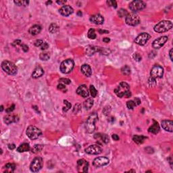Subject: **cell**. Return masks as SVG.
<instances>
[{
  "label": "cell",
  "instance_id": "6f0895ef",
  "mask_svg": "<svg viewBox=\"0 0 173 173\" xmlns=\"http://www.w3.org/2000/svg\"><path fill=\"white\" fill-rule=\"evenodd\" d=\"M99 32L100 33V34H104V33H105V34H108V33H109V31H105V30H99Z\"/></svg>",
  "mask_w": 173,
  "mask_h": 173
},
{
  "label": "cell",
  "instance_id": "681fc988",
  "mask_svg": "<svg viewBox=\"0 0 173 173\" xmlns=\"http://www.w3.org/2000/svg\"><path fill=\"white\" fill-rule=\"evenodd\" d=\"M22 43V41H21V40H16V41H14V42L12 43V46H14V47H16V46L18 45H22L21 44Z\"/></svg>",
  "mask_w": 173,
  "mask_h": 173
},
{
  "label": "cell",
  "instance_id": "836d02e7",
  "mask_svg": "<svg viewBox=\"0 0 173 173\" xmlns=\"http://www.w3.org/2000/svg\"><path fill=\"white\" fill-rule=\"evenodd\" d=\"M121 72L123 75H126V76H128L131 74V68L129 66L126 65V66H123L122 68H121Z\"/></svg>",
  "mask_w": 173,
  "mask_h": 173
},
{
  "label": "cell",
  "instance_id": "1f68e13d",
  "mask_svg": "<svg viewBox=\"0 0 173 173\" xmlns=\"http://www.w3.org/2000/svg\"><path fill=\"white\" fill-rule=\"evenodd\" d=\"M43 149V145H40V144H37L35 145L31 149V151L32 153H34V154H38V153L41 152V151Z\"/></svg>",
  "mask_w": 173,
  "mask_h": 173
},
{
  "label": "cell",
  "instance_id": "7402d4cb",
  "mask_svg": "<svg viewBox=\"0 0 173 173\" xmlns=\"http://www.w3.org/2000/svg\"><path fill=\"white\" fill-rule=\"evenodd\" d=\"M43 75H44L43 69L41 67H40V66H38L34 70V71L32 72V77L34 78H38L42 76Z\"/></svg>",
  "mask_w": 173,
  "mask_h": 173
},
{
  "label": "cell",
  "instance_id": "d590c367",
  "mask_svg": "<svg viewBox=\"0 0 173 173\" xmlns=\"http://www.w3.org/2000/svg\"><path fill=\"white\" fill-rule=\"evenodd\" d=\"M128 12L127 10H125V9H123V8H121L118 11V15L119 17L121 18H123V17H126L128 15Z\"/></svg>",
  "mask_w": 173,
  "mask_h": 173
},
{
  "label": "cell",
  "instance_id": "e575fe53",
  "mask_svg": "<svg viewBox=\"0 0 173 173\" xmlns=\"http://www.w3.org/2000/svg\"><path fill=\"white\" fill-rule=\"evenodd\" d=\"M87 36L90 39H95L97 37L96 35V33H95V31L94 29H90L89 30L88 33H87Z\"/></svg>",
  "mask_w": 173,
  "mask_h": 173
},
{
  "label": "cell",
  "instance_id": "4316f807",
  "mask_svg": "<svg viewBox=\"0 0 173 173\" xmlns=\"http://www.w3.org/2000/svg\"><path fill=\"white\" fill-rule=\"evenodd\" d=\"M98 47L96 46H87L86 48V53L88 56H93L95 53L97 52Z\"/></svg>",
  "mask_w": 173,
  "mask_h": 173
},
{
  "label": "cell",
  "instance_id": "f1b7e54d",
  "mask_svg": "<svg viewBox=\"0 0 173 173\" xmlns=\"http://www.w3.org/2000/svg\"><path fill=\"white\" fill-rule=\"evenodd\" d=\"M146 139H147V137L143 135H134V137L132 138L134 142L138 145L142 144Z\"/></svg>",
  "mask_w": 173,
  "mask_h": 173
},
{
  "label": "cell",
  "instance_id": "f907efd6",
  "mask_svg": "<svg viewBox=\"0 0 173 173\" xmlns=\"http://www.w3.org/2000/svg\"><path fill=\"white\" fill-rule=\"evenodd\" d=\"M48 48H49V45H48V43L44 42L43 43L42 45L41 46V50H45V49H48Z\"/></svg>",
  "mask_w": 173,
  "mask_h": 173
},
{
  "label": "cell",
  "instance_id": "3957f363",
  "mask_svg": "<svg viewBox=\"0 0 173 173\" xmlns=\"http://www.w3.org/2000/svg\"><path fill=\"white\" fill-rule=\"evenodd\" d=\"M2 68L9 75H15L18 72V68L14 63L8 60H4L2 63Z\"/></svg>",
  "mask_w": 173,
  "mask_h": 173
},
{
  "label": "cell",
  "instance_id": "7a4b0ae2",
  "mask_svg": "<svg viewBox=\"0 0 173 173\" xmlns=\"http://www.w3.org/2000/svg\"><path fill=\"white\" fill-rule=\"evenodd\" d=\"M97 119H98V116L95 112L89 116L85 124V129L86 132L89 133H92L94 132L95 129V122L97 121Z\"/></svg>",
  "mask_w": 173,
  "mask_h": 173
},
{
  "label": "cell",
  "instance_id": "b9f144b4",
  "mask_svg": "<svg viewBox=\"0 0 173 173\" xmlns=\"http://www.w3.org/2000/svg\"><path fill=\"white\" fill-rule=\"evenodd\" d=\"M148 84H149V86H151V87H154L156 85V78H154L150 76V78L148 80Z\"/></svg>",
  "mask_w": 173,
  "mask_h": 173
},
{
  "label": "cell",
  "instance_id": "9c48e42d",
  "mask_svg": "<svg viewBox=\"0 0 173 173\" xmlns=\"http://www.w3.org/2000/svg\"><path fill=\"white\" fill-rule=\"evenodd\" d=\"M43 161L41 157H36L32 160L30 166V170L32 172H37L42 168Z\"/></svg>",
  "mask_w": 173,
  "mask_h": 173
},
{
  "label": "cell",
  "instance_id": "8d00e7d4",
  "mask_svg": "<svg viewBox=\"0 0 173 173\" xmlns=\"http://www.w3.org/2000/svg\"><path fill=\"white\" fill-rule=\"evenodd\" d=\"M39 58L43 61H47L50 58V55L48 53H41L40 54Z\"/></svg>",
  "mask_w": 173,
  "mask_h": 173
},
{
  "label": "cell",
  "instance_id": "816d5d0a",
  "mask_svg": "<svg viewBox=\"0 0 173 173\" xmlns=\"http://www.w3.org/2000/svg\"><path fill=\"white\" fill-rule=\"evenodd\" d=\"M21 46H22V50L24 51V52H27L28 51H29V47H28L25 44H22L21 45Z\"/></svg>",
  "mask_w": 173,
  "mask_h": 173
},
{
  "label": "cell",
  "instance_id": "e7e4bbea",
  "mask_svg": "<svg viewBox=\"0 0 173 173\" xmlns=\"http://www.w3.org/2000/svg\"><path fill=\"white\" fill-rule=\"evenodd\" d=\"M51 3H52V2H51V1H49V2H46V4H47V5H49V4H51Z\"/></svg>",
  "mask_w": 173,
  "mask_h": 173
},
{
  "label": "cell",
  "instance_id": "f546056e",
  "mask_svg": "<svg viewBox=\"0 0 173 173\" xmlns=\"http://www.w3.org/2000/svg\"><path fill=\"white\" fill-rule=\"evenodd\" d=\"M94 103V101L93 99L89 98L87 99L86 101L84 102V103H83V106H84V108H85L86 110H90V109L93 107Z\"/></svg>",
  "mask_w": 173,
  "mask_h": 173
},
{
  "label": "cell",
  "instance_id": "8fae6325",
  "mask_svg": "<svg viewBox=\"0 0 173 173\" xmlns=\"http://www.w3.org/2000/svg\"><path fill=\"white\" fill-rule=\"evenodd\" d=\"M150 38H151L150 35L146 32H142L136 37V39H135V42L139 45H144L149 41Z\"/></svg>",
  "mask_w": 173,
  "mask_h": 173
},
{
  "label": "cell",
  "instance_id": "7bdbcfd3",
  "mask_svg": "<svg viewBox=\"0 0 173 173\" xmlns=\"http://www.w3.org/2000/svg\"><path fill=\"white\" fill-rule=\"evenodd\" d=\"M132 58L137 62H140L141 60V59H142L141 56L139 54H138V53H135L133 56H132Z\"/></svg>",
  "mask_w": 173,
  "mask_h": 173
},
{
  "label": "cell",
  "instance_id": "6da1fadb",
  "mask_svg": "<svg viewBox=\"0 0 173 173\" xmlns=\"http://www.w3.org/2000/svg\"><path fill=\"white\" fill-rule=\"evenodd\" d=\"M114 93L118 97L129 98L131 96V92L130 91V86L125 82H122L119 84L118 86L114 89Z\"/></svg>",
  "mask_w": 173,
  "mask_h": 173
},
{
  "label": "cell",
  "instance_id": "60d3db41",
  "mask_svg": "<svg viewBox=\"0 0 173 173\" xmlns=\"http://www.w3.org/2000/svg\"><path fill=\"white\" fill-rule=\"evenodd\" d=\"M127 106L128 108L130 109V110H133V109L135 108V107L136 106V105L135 104L134 101L130 100L129 101V102H127Z\"/></svg>",
  "mask_w": 173,
  "mask_h": 173
},
{
  "label": "cell",
  "instance_id": "bcb514c9",
  "mask_svg": "<svg viewBox=\"0 0 173 173\" xmlns=\"http://www.w3.org/2000/svg\"><path fill=\"white\" fill-rule=\"evenodd\" d=\"M81 105H80L79 104H76V105H75V107H74V109H73V112L76 114L78 111L81 110Z\"/></svg>",
  "mask_w": 173,
  "mask_h": 173
},
{
  "label": "cell",
  "instance_id": "8992f818",
  "mask_svg": "<svg viewBox=\"0 0 173 173\" xmlns=\"http://www.w3.org/2000/svg\"><path fill=\"white\" fill-rule=\"evenodd\" d=\"M75 66V62L72 59H67L63 61L60 64V71L63 74H68L72 71Z\"/></svg>",
  "mask_w": 173,
  "mask_h": 173
},
{
  "label": "cell",
  "instance_id": "4dcf8cb0",
  "mask_svg": "<svg viewBox=\"0 0 173 173\" xmlns=\"http://www.w3.org/2000/svg\"><path fill=\"white\" fill-rule=\"evenodd\" d=\"M59 27L58 26V24H55V23H52V24H50L49 27V31L52 34H54V33H57V32L59 31Z\"/></svg>",
  "mask_w": 173,
  "mask_h": 173
},
{
  "label": "cell",
  "instance_id": "ac0fdd59",
  "mask_svg": "<svg viewBox=\"0 0 173 173\" xmlns=\"http://www.w3.org/2000/svg\"><path fill=\"white\" fill-rule=\"evenodd\" d=\"M59 14L64 16H68L74 12V10L70 5H64L59 10Z\"/></svg>",
  "mask_w": 173,
  "mask_h": 173
},
{
  "label": "cell",
  "instance_id": "5b68a950",
  "mask_svg": "<svg viewBox=\"0 0 173 173\" xmlns=\"http://www.w3.org/2000/svg\"><path fill=\"white\" fill-rule=\"evenodd\" d=\"M26 133V135L28 136V137L29 139L35 140V139H38L41 135L42 132L39 128L36 127L35 126L31 125L27 128Z\"/></svg>",
  "mask_w": 173,
  "mask_h": 173
},
{
  "label": "cell",
  "instance_id": "03108f58",
  "mask_svg": "<svg viewBox=\"0 0 173 173\" xmlns=\"http://www.w3.org/2000/svg\"><path fill=\"white\" fill-rule=\"evenodd\" d=\"M4 110V106L3 105H1V112Z\"/></svg>",
  "mask_w": 173,
  "mask_h": 173
},
{
  "label": "cell",
  "instance_id": "52a82bcc",
  "mask_svg": "<svg viewBox=\"0 0 173 173\" xmlns=\"http://www.w3.org/2000/svg\"><path fill=\"white\" fill-rule=\"evenodd\" d=\"M125 22L128 25L135 26L139 24L140 18L136 13L131 12V13H129L128 15L126 16Z\"/></svg>",
  "mask_w": 173,
  "mask_h": 173
},
{
  "label": "cell",
  "instance_id": "7dc6e473",
  "mask_svg": "<svg viewBox=\"0 0 173 173\" xmlns=\"http://www.w3.org/2000/svg\"><path fill=\"white\" fill-rule=\"evenodd\" d=\"M43 43L44 42H43V40H41V39H38V40H37V41L35 42V45L36 47H41Z\"/></svg>",
  "mask_w": 173,
  "mask_h": 173
},
{
  "label": "cell",
  "instance_id": "ee69618b",
  "mask_svg": "<svg viewBox=\"0 0 173 173\" xmlns=\"http://www.w3.org/2000/svg\"><path fill=\"white\" fill-rule=\"evenodd\" d=\"M59 83H63V84H66V85H69L70 83H71V81H70V79H68V78H60V79L59 80Z\"/></svg>",
  "mask_w": 173,
  "mask_h": 173
},
{
  "label": "cell",
  "instance_id": "30bf717a",
  "mask_svg": "<svg viewBox=\"0 0 173 173\" xmlns=\"http://www.w3.org/2000/svg\"><path fill=\"white\" fill-rule=\"evenodd\" d=\"M164 75V69L159 65H155L150 71V76L154 78H161Z\"/></svg>",
  "mask_w": 173,
  "mask_h": 173
},
{
  "label": "cell",
  "instance_id": "4fadbf2b",
  "mask_svg": "<svg viewBox=\"0 0 173 173\" xmlns=\"http://www.w3.org/2000/svg\"><path fill=\"white\" fill-rule=\"evenodd\" d=\"M110 162V159L106 157H98L96 158L93 162V164L95 167H102L108 165Z\"/></svg>",
  "mask_w": 173,
  "mask_h": 173
},
{
  "label": "cell",
  "instance_id": "f5cc1de1",
  "mask_svg": "<svg viewBox=\"0 0 173 173\" xmlns=\"http://www.w3.org/2000/svg\"><path fill=\"white\" fill-rule=\"evenodd\" d=\"M66 88V86L65 85L63 84V83H59V85H58V89H59V90H62V89H64Z\"/></svg>",
  "mask_w": 173,
  "mask_h": 173
},
{
  "label": "cell",
  "instance_id": "ab89813d",
  "mask_svg": "<svg viewBox=\"0 0 173 173\" xmlns=\"http://www.w3.org/2000/svg\"><path fill=\"white\" fill-rule=\"evenodd\" d=\"M90 94L92 97H95L97 96V91L96 90V89L95 88V86L94 85H91L90 86Z\"/></svg>",
  "mask_w": 173,
  "mask_h": 173
},
{
  "label": "cell",
  "instance_id": "9f6ffc18",
  "mask_svg": "<svg viewBox=\"0 0 173 173\" xmlns=\"http://www.w3.org/2000/svg\"><path fill=\"white\" fill-rule=\"evenodd\" d=\"M8 148L11 150H13L16 148V145L14 144H9L8 145Z\"/></svg>",
  "mask_w": 173,
  "mask_h": 173
},
{
  "label": "cell",
  "instance_id": "94428289",
  "mask_svg": "<svg viewBox=\"0 0 173 173\" xmlns=\"http://www.w3.org/2000/svg\"><path fill=\"white\" fill-rule=\"evenodd\" d=\"M169 56H170V59H171V61H172V49H171L170 50Z\"/></svg>",
  "mask_w": 173,
  "mask_h": 173
},
{
  "label": "cell",
  "instance_id": "ffe728a7",
  "mask_svg": "<svg viewBox=\"0 0 173 173\" xmlns=\"http://www.w3.org/2000/svg\"><path fill=\"white\" fill-rule=\"evenodd\" d=\"M90 21L94 24L99 25V24H102L104 23V18L100 14H95V15H93L91 16Z\"/></svg>",
  "mask_w": 173,
  "mask_h": 173
},
{
  "label": "cell",
  "instance_id": "484cf974",
  "mask_svg": "<svg viewBox=\"0 0 173 173\" xmlns=\"http://www.w3.org/2000/svg\"><path fill=\"white\" fill-rule=\"evenodd\" d=\"M30 149H31V147H30L29 143H24L21 144V145L17 148V151L20 153L26 152V151H29Z\"/></svg>",
  "mask_w": 173,
  "mask_h": 173
},
{
  "label": "cell",
  "instance_id": "603a6c76",
  "mask_svg": "<svg viewBox=\"0 0 173 173\" xmlns=\"http://www.w3.org/2000/svg\"><path fill=\"white\" fill-rule=\"evenodd\" d=\"M94 138L96 139H100L102 143H104L105 144L108 143L110 141V138L109 136L106 134H100V133H97L94 135Z\"/></svg>",
  "mask_w": 173,
  "mask_h": 173
},
{
  "label": "cell",
  "instance_id": "5bb4252c",
  "mask_svg": "<svg viewBox=\"0 0 173 173\" xmlns=\"http://www.w3.org/2000/svg\"><path fill=\"white\" fill-rule=\"evenodd\" d=\"M168 41V37L167 36H163L160 37L158 39H156L152 43V47L154 49H158L161 48L166 43V41Z\"/></svg>",
  "mask_w": 173,
  "mask_h": 173
},
{
  "label": "cell",
  "instance_id": "003e7915",
  "mask_svg": "<svg viewBox=\"0 0 173 173\" xmlns=\"http://www.w3.org/2000/svg\"><path fill=\"white\" fill-rule=\"evenodd\" d=\"M135 172V170H131L129 171H127V172Z\"/></svg>",
  "mask_w": 173,
  "mask_h": 173
},
{
  "label": "cell",
  "instance_id": "7c38bea8",
  "mask_svg": "<svg viewBox=\"0 0 173 173\" xmlns=\"http://www.w3.org/2000/svg\"><path fill=\"white\" fill-rule=\"evenodd\" d=\"M85 151L89 155H98L102 153V149L98 145H91L86 148Z\"/></svg>",
  "mask_w": 173,
  "mask_h": 173
},
{
  "label": "cell",
  "instance_id": "74e56055",
  "mask_svg": "<svg viewBox=\"0 0 173 173\" xmlns=\"http://www.w3.org/2000/svg\"><path fill=\"white\" fill-rule=\"evenodd\" d=\"M14 2L16 5H18V6H21V5L26 6L29 4V1H19V0H17V1H14Z\"/></svg>",
  "mask_w": 173,
  "mask_h": 173
},
{
  "label": "cell",
  "instance_id": "ba28073f",
  "mask_svg": "<svg viewBox=\"0 0 173 173\" xmlns=\"http://www.w3.org/2000/svg\"><path fill=\"white\" fill-rule=\"evenodd\" d=\"M129 7L133 13H135L143 10L146 7V4L141 0H135L130 3Z\"/></svg>",
  "mask_w": 173,
  "mask_h": 173
},
{
  "label": "cell",
  "instance_id": "6125c7cd",
  "mask_svg": "<svg viewBox=\"0 0 173 173\" xmlns=\"http://www.w3.org/2000/svg\"><path fill=\"white\" fill-rule=\"evenodd\" d=\"M168 161L169 162L170 164V166H171V167H172V157H171V156H170L169 158H168Z\"/></svg>",
  "mask_w": 173,
  "mask_h": 173
},
{
  "label": "cell",
  "instance_id": "d6986e66",
  "mask_svg": "<svg viewBox=\"0 0 173 173\" xmlns=\"http://www.w3.org/2000/svg\"><path fill=\"white\" fill-rule=\"evenodd\" d=\"M162 127L166 131L172 132L173 131V122L169 120H164L162 121Z\"/></svg>",
  "mask_w": 173,
  "mask_h": 173
},
{
  "label": "cell",
  "instance_id": "f6af8a7d",
  "mask_svg": "<svg viewBox=\"0 0 173 173\" xmlns=\"http://www.w3.org/2000/svg\"><path fill=\"white\" fill-rule=\"evenodd\" d=\"M107 4L109 6H112L114 8H117V3L116 1H107Z\"/></svg>",
  "mask_w": 173,
  "mask_h": 173
},
{
  "label": "cell",
  "instance_id": "91938a15",
  "mask_svg": "<svg viewBox=\"0 0 173 173\" xmlns=\"http://www.w3.org/2000/svg\"><path fill=\"white\" fill-rule=\"evenodd\" d=\"M103 41H104V43H109L110 41V38L105 37L104 38V39H103Z\"/></svg>",
  "mask_w": 173,
  "mask_h": 173
},
{
  "label": "cell",
  "instance_id": "cb8c5ba5",
  "mask_svg": "<svg viewBox=\"0 0 173 173\" xmlns=\"http://www.w3.org/2000/svg\"><path fill=\"white\" fill-rule=\"evenodd\" d=\"M153 121H154V124L149 128L148 131L151 133H153V134H157L159 131V126L156 121L154 120Z\"/></svg>",
  "mask_w": 173,
  "mask_h": 173
},
{
  "label": "cell",
  "instance_id": "2e32d148",
  "mask_svg": "<svg viewBox=\"0 0 173 173\" xmlns=\"http://www.w3.org/2000/svg\"><path fill=\"white\" fill-rule=\"evenodd\" d=\"M4 122L7 124H10L12 123L17 122L19 121L18 116L14 114H8L5 115L4 118Z\"/></svg>",
  "mask_w": 173,
  "mask_h": 173
},
{
  "label": "cell",
  "instance_id": "db71d44e",
  "mask_svg": "<svg viewBox=\"0 0 173 173\" xmlns=\"http://www.w3.org/2000/svg\"><path fill=\"white\" fill-rule=\"evenodd\" d=\"M134 102L136 105H139V104H141V100H140V99L138 98V97H135L134 99Z\"/></svg>",
  "mask_w": 173,
  "mask_h": 173
},
{
  "label": "cell",
  "instance_id": "83f0119b",
  "mask_svg": "<svg viewBox=\"0 0 173 173\" xmlns=\"http://www.w3.org/2000/svg\"><path fill=\"white\" fill-rule=\"evenodd\" d=\"M16 168V166L14 164L12 163H8L5 164L4 166V172H8V173H12L14 171V170Z\"/></svg>",
  "mask_w": 173,
  "mask_h": 173
},
{
  "label": "cell",
  "instance_id": "f35d334b",
  "mask_svg": "<svg viewBox=\"0 0 173 173\" xmlns=\"http://www.w3.org/2000/svg\"><path fill=\"white\" fill-rule=\"evenodd\" d=\"M64 104H65V107L63 108V112H66L68 110H69L70 108H71V104L67 100H64Z\"/></svg>",
  "mask_w": 173,
  "mask_h": 173
},
{
  "label": "cell",
  "instance_id": "11a10c76",
  "mask_svg": "<svg viewBox=\"0 0 173 173\" xmlns=\"http://www.w3.org/2000/svg\"><path fill=\"white\" fill-rule=\"evenodd\" d=\"M112 139H114V141H118L119 140L118 135L116 134H113L112 135Z\"/></svg>",
  "mask_w": 173,
  "mask_h": 173
},
{
  "label": "cell",
  "instance_id": "680465c9",
  "mask_svg": "<svg viewBox=\"0 0 173 173\" xmlns=\"http://www.w3.org/2000/svg\"><path fill=\"white\" fill-rule=\"evenodd\" d=\"M66 2V0H64V1H57L56 3L58 4H59V5H64V4H65Z\"/></svg>",
  "mask_w": 173,
  "mask_h": 173
},
{
  "label": "cell",
  "instance_id": "d6a6232c",
  "mask_svg": "<svg viewBox=\"0 0 173 173\" xmlns=\"http://www.w3.org/2000/svg\"><path fill=\"white\" fill-rule=\"evenodd\" d=\"M97 52L100 53L101 54L105 55V56H108L111 53V50L108 48H100L98 47V49H97Z\"/></svg>",
  "mask_w": 173,
  "mask_h": 173
},
{
  "label": "cell",
  "instance_id": "277c9868",
  "mask_svg": "<svg viewBox=\"0 0 173 173\" xmlns=\"http://www.w3.org/2000/svg\"><path fill=\"white\" fill-rule=\"evenodd\" d=\"M172 28V23L169 21H162L158 22L154 29L156 32L162 33L168 31Z\"/></svg>",
  "mask_w": 173,
  "mask_h": 173
},
{
  "label": "cell",
  "instance_id": "e0dca14e",
  "mask_svg": "<svg viewBox=\"0 0 173 173\" xmlns=\"http://www.w3.org/2000/svg\"><path fill=\"white\" fill-rule=\"evenodd\" d=\"M76 94L83 97H88L89 92L88 88L86 87V85H81L76 89Z\"/></svg>",
  "mask_w": 173,
  "mask_h": 173
},
{
  "label": "cell",
  "instance_id": "44dd1931",
  "mask_svg": "<svg viewBox=\"0 0 173 173\" xmlns=\"http://www.w3.org/2000/svg\"><path fill=\"white\" fill-rule=\"evenodd\" d=\"M81 70L85 76H87V77H90L91 76L92 70L89 65L86 64H83L81 68Z\"/></svg>",
  "mask_w": 173,
  "mask_h": 173
},
{
  "label": "cell",
  "instance_id": "9a60e30c",
  "mask_svg": "<svg viewBox=\"0 0 173 173\" xmlns=\"http://www.w3.org/2000/svg\"><path fill=\"white\" fill-rule=\"evenodd\" d=\"M89 163L85 159H81L77 161V168L79 172H88Z\"/></svg>",
  "mask_w": 173,
  "mask_h": 173
},
{
  "label": "cell",
  "instance_id": "d4e9b609",
  "mask_svg": "<svg viewBox=\"0 0 173 173\" xmlns=\"http://www.w3.org/2000/svg\"><path fill=\"white\" fill-rule=\"evenodd\" d=\"M41 26L38 25V24H35L32 26H31L29 29V33L32 35H37L41 32Z\"/></svg>",
  "mask_w": 173,
  "mask_h": 173
},
{
  "label": "cell",
  "instance_id": "be15d7a7",
  "mask_svg": "<svg viewBox=\"0 0 173 173\" xmlns=\"http://www.w3.org/2000/svg\"><path fill=\"white\" fill-rule=\"evenodd\" d=\"M77 15L78 16H81L82 15H83V14H82V12H81V11H78V12H77Z\"/></svg>",
  "mask_w": 173,
  "mask_h": 173
},
{
  "label": "cell",
  "instance_id": "c3c4849f",
  "mask_svg": "<svg viewBox=\"0 0 173 173\" xmlns=\"http://www.w3.org/2000/svg\"><path fill=\"white\" fill-rule=\"evenodd\" d=\"M14 109H15V105H14V104H12V105H11V106H10L8 108L6 109V110H5V111H6V112H7V113H11L12 111H14Z\"/></svg>",
  "mask_w": 173,
  "mask_h": 173
}]
</instances>
